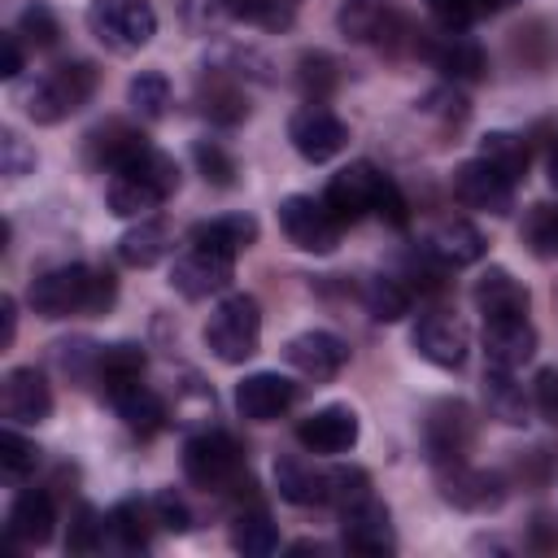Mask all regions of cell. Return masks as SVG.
<instances>
[{
	"label": "cell",
	"instance_id": "42",
	"mask_svg": "<svg viewBox=\"0 0 558 558\" xmlns=\"http://www.w3.org/2000/svg\"><path fill=\"white\" fill-rule=\"evenodd\" d=\"M371 493V475L362 466H331L327 471V506L344 510L353 501H362Z\"/></svg>",
	"mask_w": 558,
	"mask_h": 558
},
{
	"label": "cell",
	"instance_id": "5",
	"mask_svg": "<svg viewBox=\"0 0 558 558\" xmlns=\"http://www.w3.org/2000/svg\"><path fill=\"white\" fill-rule=\"evenodd\" d=\"M205 344H209V353H214L218 362H227V366L248 362V357L257 353V344H262V310H257V301L244 296V292L222 296V301L214 305L209 323H205Z\"/></svg>",
	"mask_w": 558,
	"mask_h": 558
},
{
	"label": "cell",
	"instance_id": "23",
	"mask_svg": "<svg viewBox=\"0 0 558 558\" xmlns=\"http://www.w3.org/2000/svg\"><path fill=\"white\" fill-rule=\"evenodd\" d=\"M418 248H427L445 270H458V266H475V262L484 257V235H480L466 218H440V222L423 235Z\"/></svg>",
	"mask_w": 558,
	"mask_h": 558
},
{
	"label": "cell",
	"instance_id": "36",
	"mask_svg": "<svg viewBox=\"0 0 558 558\" xmlns=\"http://www.w3.org/2000/svg\"><path fill=\"white\" fill-rule=\"evenodd\" d=\"M362 301H366V310H371V318H375V323H397V318H405V314H410L414 292H410L397 275H375V279H366Z\"/></svg>",
	"mask_w": 558,
	"mask_h": 558
},
{
	"label": "cell",
	"instance_id": "44",
	"mask_svg": "<svg viewBox=\"0 0 558 558\" xmlns=\"http://www.w3.org/2000/svg\"><path fill=\"white\" fill-rule=\"evenodd\" d=\"M17 39H26V44H35V48H52L57 44V35H61V26H57V17H52V9L48 4H31V9H22V17H17V31H13Z\"/></svg>",
	"mask_w": 558,
	"mask_h": 558
},
{
	"label": "cell",
	"instance_id": "4",
	"mask_svg": "<svg viewBox=\"0 0 558 558\" xmlns=\"http://www.w3.org/2000/svg\"><path fill=\"white\" fill-rule=\"evenodd\" d=\"M336 26L344 39L375 44L384 52H401V48L418 52V39H423V31H410V22L401 17V9L392 0H340Z\"/></svg>",
	"mask_w": 558,
	"mask_h": 558
},
{
	"label": "cell",
	"instance_id": "40",
	"mask_svg": "<svg viewBox=\"0 0 558 558\" xmlns=\"http://www.w3.org/2000/svg\"><path fill=\"white\" fill-rule=\"evenodd\" d=\"M192 161H196V170L205 174V183H214V187H235L240 166H235V157H231L218 140H196V144H192Z\"/></svg>",
	"mask_w": 558,
	"mask_h": 558
},
{
	"label": "cell",
	"instance_id": "41",
	"mask_svg": "<svg viewBox=\"0 0 558 558\" xmlns=\"http://www.w3.org/2000/svg\"><path fill=\"white\" fill-rule=\"evenodd\" d=\"M35 462H39V449H35V440H26L13 423L0 432V471L4 475H13V480H22V475H31L35 471Z\"/></svg>",
	"mask_w": 558,
	"mask_h": 558
},
{
	"label": "cell",
	"instance_id": "1",
	"mask_svg": "<svg viewBox=\"0 0 558 558\" xmlns=\"http://www.w3.org/2000/svg\"><path fill=\"white\" fill-rule=\"evenodd\" d=\"M31 310L39 318H74V314H109V305L118 301V283L109 270H92V266H52L39 279H31L26 292Z\"/></svg>",
	"mask_w": 558,
	"mask_h": 558
},
{
	"label": "cell",
	"instance_id": "18",
	"mask_svg": "<svg viewBox=\"0 0 558 558\" xmlns=\"http://www.w3.org/2000/svg\"><path fill=\"white\" fill-rule=\"evenodd\" d=\"M292 401H296V384L283 379L279 371H257L235 384V410L248 423H275Z\"/></svg>",
	"mask_w": 558,
	"mask_h": 558
},
{
	"label": "cell",
	"instance_id": "39",
	"mask_svg": "<svg viewBox=\"0 0 558 558\" xmlns=\"http://www.w3.org/2000/svg\"><path fill=\"white\" fill-rule=\"evenodd\" d=\"M126 100H131V109H135L144 122L166 118V109H170V83H166V74L140 70V74L131 78V87H126Z\"/></svg>",
	"mask_w": 558,
	"mask_h": 558
},
{
	"label": "cell",
	"instance_id": "7",
	"mask_svg": "<svg viewBox=\"0 0 558 558\" xmlns=\"http://www.w3.org/2000/svg\"><path fill=\"white\" fill-rule=\"evenodd\" d=\"M87 31L109 52H140L157 35V13L148 0H92Z\"/></svg>",
	"mask_w": 558,
	"mask_h": 558
},
{
	"label": "cell",
	"instance_id": "13",
	"mask_svg": "<svg viewBox=\"0 0 558 558\" xmlns=\"http://www.w3.org/2000/svg\"><path fill=\"white\" fill-rule=\"evenodd\" d=\"M288 140H292V148L305 157V161H331L336 153H344V144H349V126L327 109V105H305V109H296L292 113V122H288Z\"/></svg>",
	"mask_w": 558,
	"mask_h": 558
},
{
	"label": "cell",
	"instance_id": "46",
	"mask_svg": "<svg viewBox=\"0 0 558 558\" xmlns=\"http://www.w3.org/2000/svg\"><path fill=\"white\" fill-rule=\"evenodd\" d=\"M423 4H427V13H432L445 31H466V26L475 22V13H480L475 0H423Z\"/></svg>",
	"mask_w": 558,
	"mask_h": 558
},
{
	"label": "cell",
	"instance_id": "32",
	"mask_svg": "<svg viewBox=\"0 0 558 558\" xmlns=\"http://www.w3.org/2000/svg\"><path fill=\"white\" fill-rule=\"evenodd\" d=\"M484 405H488V414H493L497 423L523 427V423H527V410H532V397L523 392V384L514 379V371L488 366V375H484Z\"/></svg>",
	"mask_w": 558,
	"mask_h": 558
},
{
	"label": "cell",
	"instance_id": "31",
	"mask_svg": "<svg viewBox=\"0 0 558 558\" xmlns=\"http://www.w3.org/2000/svg\"><path fill=\"white\" fill-rule=\"evenodd\" d=\"M275 488L292 506H327V471H318L305 458H279L275 462Z\"/></svg>",
	"mask_w": 558,
	"mask_h": 558
},
{
	"label": "cell",
	"instance_id": "33",
	"mask_svg": "<svg viewBox=\"0 0 558 558\" xmlns=\"http://www.w3.org/2000/svg\"><path fill=\"white\" fill-rule=\"evenodd\" d=\"M170 248H174V235H170V227L157 222V218H140V222L118 240V257H122L126 266H135V270L157 266Z\"/></svg>",
	"mask_w": 558,
	"mask_h": 558
},
{
	"label": "cell",
	"instance_id": "43",
	"mask_svg": "<svg viewBox=\"0 0 558 558\" xmlns=\"http://www.w3.org/2000/svg\"><path fill=\"white\" fill-rule=\"evenodd\" d=\"M105 532H109V523L92 506H78L74 510V523H70V536H65V549L70 554H96L105 545Z\"/></svg>",
	"mask_w": 558,
	"mask_h": 558
},
{
	"label": "cell",
	"instance_id": "14",
	"mask_svg": "<svg viewBox=\"0 0 558 558\" xmlns=\"http://www.w3.org/2000/svg\"><path fill=\"white\" fill-rule=\"evenodd\" d=\"M440 471V497L458 510H471V514H488L506 501V484L497 471H480V466H466V462H449V466H436Z\"/></svg>",
	"mask_w": 558,
	"mask_h": 558
},
{
	"label": "cell",
	"instance_id": "12",
	"mask_svg": "<svg viewBox=\"0 0 558 558\" xmlns=\"http://www.w3.org/2000/svg\"><path fill=\"white\" fill-rule=\"evenodd\" d=\"M231 270H235V257H227V253H218V248H205V244H187V248L174 257L170 283H174L187 301H205V296H218V292L231 283Z\"/></svg>",
	"mask_w": 558,
	"mask_h": 558
},
{
	"label": "cell",
	"instance_id": "11",
	"mask_svg": "<svg viewBox=\"0 0 558 558\" xmlns=\"http://www.w3.org/2000/svg\"><path fill=\"white\" fill-rule=\"evenodd\" d=\"M340 541H344V549H353V554H371V558L392 554V549H397V532H392L388 506H384L375 493H366L362 501L344 506V510H340Z\"/></svg>",
	"mask_w": 558,
	"mask_h": 558
},
{
	"label": "cell",
	"instance_id": "37",
	"mask_svg": "<svg viewBox=\"0 0 558 558\" xmlns=\"http://www.w3.org/2000/svg\"><path fill=\"white\" fill-rule=\"evenodd\" d=\"M231 545H235L240 554H248V558H266V554L279 549V532H275L270 514L253 506V510H240V514H235V523H231Z\"/></svg>",
	"mask_w": 558,
	"mask_h": 558
},
{
	"label": "cell",
	"instance_id": "20",
	"mask_svg": "<svg viewBox=\"0 0 558 558\" xmlns=\"http://www.w3.org/2000/svg\"><path fill=\"white\" fill-rule=\"evenodd\" d=\"M484 357L497 371H519L536 357V327L523 318H484Z\"/></svg>",
	"mask_w": 558,
	"mask_h": 558
},
{
	"label": "cell",
	"instance_id": "10",
	"mask_svg": "<svg viewBox=\"0 0 558 558\" xmlns=\"http://www.w3.org/2000/svg\"><path fill=\"white\" fill-rule=\"evenodd\" d=\"M384 187H388V174H384V170H375L371 161H349L344 170L331 174L323 201H327V209H331L340 222H357V218H366V214L379 209Z\"/></svg>",
	"mask_w": 558,
	"mask_h": 558
},
{
	"label": "cell",
	"instance_id": "38",
	"mask_svg": "<svg viewBox=\"0 0 558 558\" xmlns=\"http://www.w3.org/2000/svg\"><path fill=\"white\" fill-rule=\"evenodd\" d=\"M296 87L310 105H323L336 87H340V70L327 52H301L296 57Z\"/></svg>",
	"mask_w": 558,
	"mask_h": 558
},
{
	"label": "cell",
	"instance_id": "6",
	"mask_svg": "<svg viewBox=\"0 0 558 558\" xmlns=\"http://www.w3.org/2000/svg\"><path fill=\"white\" fill-rule=\"evenodd\" d=\"M183 475L205 493H231L244 475V449L227 432H196L183 445Z\"/></svg>",
	"mask_w": 558,
	"mask_h": 558
},
{
	"label": "cell",
	"instance_id": "24",
	"mask_svg": "<svg viewBox=\"0 0 558 558\" xmlns=\"http://www.w3.org/2000/svg\"><path fill=\"white\" fill-rule=\"evenodd\" d=\"M471 301H475V310H480L484 318H523L527 305H532L527 288H523L506 266H488V270L475 279Z\"/></svg>",
	"mask_w": 558,
	"mask_h": 558
},
{
	"label": "cell",
	"instance_id": "52",
	"mask_svg": "<svg viewBox=\"0 0 558 558\" xmlns=\"http://www.w3.org/2000/svg\"><path fill=\"white\" fill-rule=\"evenodd\" d=\"M0 323H4L0 344L9 349V344H13V336H17V310H13V296H0Z\"/></svg>",
	"mask_w": 558,
	"mask_h": 558
},
{
	"label": "cell",
	"instance_id": "45",
	"mask_svg": "<svg viewBox=\"0 0 558 558\" xmlns=\"http://www.w3.org/2000/svg\"><path fill=\"white\" fill-rule=\"evenodd\" d=\"M0 170H4V179H22L35 170V153L26 148V140L17 131H0Z\"/></svg>",
	"mask_w": 558,
	"mask_h": 558
},
{
	"label": "cell",
	"instance_id": "2",
	"mask_svg": "<svg viewBox=\"0 0 558 558\" xmlns=\"http://www.w3.org/2000/svg\"><path fill=\"white\" fill-rule=\"evenodd\" d=\"M179 187V166L161 148H144L126 170L109 179V209L118 218H144Z\"/></svg>",
	"mask_w": 558,
	"mask_h": 558
},
{
	"label": "cell",
	"instance_id": "3",
	"mask_svg": "<svg viewBox=\"0 0 558 558\" xmlns=\"http://www.w3.org/2000/svg\"><path fill=\"white\" fill-rule=\"evenodd\" d=\"M96 78H100V74H96L92 61H61V65H52L48 74H39L35 87H26L22 105H26V113H31L35 122L52 126V122L78 113V109L92 100Z\"/></svg>",
	"mask_w": 558,
	"mask_h": 558
},
{
	"label": "cell",
	"instance_id": "50",
	"mask_svg": "<svg viewBox=\"0 0 558 558\" xmlns=\"http://www.w3.org/2000/svg\"><path fill=\"white\" fill-rule=\"evenodd\" d=\"M296 9H301V0H262L257 22H262V26H270V31H288V26H292V17H296Z\"/></svg>",
	"mask_w": 558,
	"mask_h": 558
},
{
	"label": "cell",
	"instance_id": "29",
	"mask_svg": "<svg viewBox=\"0 0 558 558\" xmlns=\"http://www.w3.org/2000/svg\"><path fill=\"white\" fill-rule=\"evenodd\" d=\"M144 366H148V357H144L140 344H126V340H122V344H100V349H96V371H92V379L100 384L105 397H113V392L140 384V379H144Z\"/></svg>",
	"mask_w": 558,
	"mask_h": 558
},
{
	"label": "cell",
	"instance_id": "9",
	"mask_svg": "<svg viewBox=\"0 0 558 558\" xmlns=\"http://www.w3.org/2000/svg\"><path fill=\"white\" fill-rule=\"evenodd\" d=\"M423 445H427V458L436 466L466 462V453L475 445V414H471V405L458 401V397L436 401L427 423H423Z\"/></svg>",
	"mask_w": 558,
	"mask_h": 558
},
{
	"label": "cell",
	"instance_id": "51",
	"mask_svg": "<svg viewBox=\"0 0 558 558\" xmlns=\"http://www.w3.org/2000/svg\"><path fill=\"white\" fill-rule=\"evenodd\" d=\"M22 74V44H17V35H4V44H0V78H17Z\"/></svg>",
	"mask_w": 558,
	"mask_h": 558
},
{
	"label": "cell",
	"instance_id": "48",
	"mask_svg": "<svg viewBox=\"0 0 558 558\" xmlns=\"http://www.w3.org/2000/svg\"><path fill=\"white\" fill-rule=\"evenodd\" d=\"M153 519H157V527H166V532H187V527H192V514H187L183 497H174L170 488H161V493L153 497Z\"/></svg>",
	"mask_w": 558,
	"mask_h": 558
},
{
	"label": "cell",
	"instance_id": "55",
	"mask_svg": "<svg viewBox=\"0 0 558 558\" xmlns=\"http://www.w3.org/2000/svg\"><path fill=\"white\" fill-rule=\"evenodd\" d=\"M292 554H323V545H318V541H296Z\"/></svg>",
	"mask_w": 558,
	"mask_h": 558
},
{
	"label": "cell",
	"instance_id": "15",
	"mask_svg": "<svg viewBox=\"0 0 558 558\" xmlns=\"http://www.w3.org/2000/svg\"><path fill=\"white\" fill-rule=\"evenodd\" d=\"M453 196L466 205V209H480V214H510L514 205V183L488 166L484 157H471L453 170Z\"/></svg>",
	"mask_w": 558,
	"mask_h": 558
},
{
	"label": "cell",
	"instance_id": "21",
	"mask_svg": "<svg viewBox=\"0 0 558 558\" xmlns=\"http://www.w3.org/2000/svg\"><path fill=\"white\" fill-rule=\"evenodd\" d=\"M283 357L305 375V379H336L349 362V344L336 336V331H301L288 340Z\"/></svg>",
	"mask_w": 558,
	"mask_h": 558
},
{
	"label": "cell",
	"instance_id": "56",
	"mask_svg": "<svg viewBox=\"0 0 558 558\" xmlns=\"http://www.w3.org/2000/svg\"><path fill=\"white\" fill-rule=\"evenodd\" d=\"M549 183H554V187H558V144H554V148H549Z\"/></svg>",
	"mask_w": 558,
	"mask_h": 558
},
{
	"label": "cell",
	"instance_id": "27",
	"mask_svg": "<svg viewBox=\"0 0 558 558\" xmlns=\"http://www.w3.org/2000/svg\"><path fill=\"white\" fill-rule=\"evenodd\" d=\"M52 527H57V510H52V497L44 488H26V493L13 497V506H9V541L48 545Z\"/></svg>",
	"mask_w": 558,
	"mask_h": 558
},
{
	"label": "cell",
	"instance_id": "35",
	"mask_svg": "<svg viewBox=\"0 0 558 558\" xmlns=\"http://www.w3.org/2000/svg\"><path fill=\"white\" fill-rule=\"evenodd\" d=\"M475 157H484L488 166H497L510 183H519V179L527 174V166H532L527 140L514 135V131H488V135L480 140V153H475Z\"/></svg>",
	"mask_w": 558,
	"mask_h": 558
},
{
	"label": "cell",
	"instance_id": "16",
	"mask_svg": "<svg viewBox=\"0 0 558 558\" xmlns=\"http://www.w3.org/2000/svg\"><path fill=\"white\" fill-rule=\"evenodd\" d=\"M418 57H427L449 83H480L488 70V57L475 39H466L462 31H445V35H423L418 39Z\"/></svg>",
	"mask_w": 558,
	"mask_h": 558
},
{
	"label": "cell",
	"instance_id": "28",
	"mask_svg": "<svg viewBox=\"0 0 558 558\" xmlns=\"http://www.w3.org/2000/svg\"><path fill=\"white\" fill-rule=\"evenodd\" d=\"M113 401V410H118V418H122V427L131 432V436H140V440H148V436H157L161 427H166V401L140 379V384H131V388H122V392H113L109 397Z\"/></svg>",
	"mask_w": 558,
	"mask_h": 558
},
{
	"label": "cell",
	"instance_id": "49",
	"mask_svg": "<svg viewBox=\"0 0 558 558\" xmlns=\"http://www.w3.org/2000/svg\"><path fill=\"white\" fill-rule=\"evenodd\" d=\"M532 401H536L541 418H549V423L558 427V366H545V371L536 375V384H532Z\"/></svg>",
	"mask_w": 558,
	"mask_h": 558
},
{
	"label": "cell",
	"instance_id": "54",
	"mask_svg": "<svg viewBox=\"0 0 558 558\" xmlns=\"http://www.w3.org/2000/svg\"><path fill=\"white\" fill-rule=\"evenodd\" d=\"M480 9H488V13H501V9H510V4H519V0H475Z\"/></svg>",
	"mask_w": 558,
	"mask_h": 558
},
{
	"label": "cell",
	"instance_id": "30",
	"mask_svg": "<svg viewBox=\"0 0 558 558\" xmlns=\"http://www.w3.org/2000/svg\"><path fill=\"white\" fill-rule=\"evenodd\" d=\"M257 240V218L248 214H218V218H205L192 227L187 244H205V248H218L227 257H240L244 248H253Z\"/></svg>",
	"mask_w": 558,
	"mask_h": 558
},
{
	"label": "cell",
	"instance_id": "17",
	"mask_svg": "<svg viewBox=\"0 0 558 558\" xmlns=\"http://www.w3.org/2000/svg\"><path fill=\"white\" fill-rule=\"evenodd\" d=\"M0 410L13 427H39L52 414V388L35 366H17L4 375L0 388Z\"/></svg>",
	"mask_w": 558,
	"mask_h": 558
},
{
	"label": "cell",
	"instance_id": "47",
	"mask_svg": "<svg viewBox=\"0 0 558 558\" xmlns=\"http://www.w3.org/2000/svg\"><path fill=\"white\" fill-rule=\"evenodd\" d=\"M418 109H423V113H432V118H440L445 126H458V122L466 118V100H462V96H458L453 87H440V92H427Z\"/></svg>",
	"mask_w": 558,
	"mask_h": 558
},
{
	"label": "cell",
	"instance_id": "53",
	"mask_svg": "<svg viewBox=\"0 0 558 558\" xmlns=\"http://www.w3.org/2000/svg\"><path fill=\"white\" fill-rule=\"evenodd\" d=\"M222 4V13H231V17H253L257 22V9H262V0H218Z\"/></svg>",
	"mask_w": 558,
	"mask_h": 558
},
{
	"label": "cell",
	"instance_id": "34",
	"mask_svg": "<svg viewBox=\"0 0 558 558\" xmlns=\"http://www.w3.org/2000/svg\"><path fill=\"white\" fill-rule=\"evenodd\" d=\"M105 523H109V536H113L126 554H144V549L153 545V527H157V519H153V501H135V497H126V501H118V506L105 514Z\"/></svg>",
	"mask_w": 558,
	"mask_h": 558
},
{
	"label": "cell",
	"instance_id": "19",
	"mask_svg": "<svg viewBox=\"0 0 558 558\" xmlns=\"http://www.w3.org/2000/svg\"><path fill=\"white\" fill-rule=\"evenodd\" d=\"M296 440L310 453H327V458L349 453L357 445V414L349 405H323L296 423Z\"/></svg>",
	"mask_w": 558,
	"mask_h": 558
},
{
	"label": "cell",
	"instance_id": "8",
	"mask_svg": "<svg viewBox=\"0 0 558 558\" xmlns=\"http://www.w3.org/2000/svg\"><path fill=\"white\" fill-rule=\"evenodd\" d=\"M279 227H283V235L301 248V253H336V244H340V218L327 209V201L318 196H283L279 201Z\"/></svg>",
	"mask_w": 558,
	"mask_h": 558
},
{
	"label": "cell",
	"instance_id": "26",
	"mask_svg": "<svg viewBox=\"0 0 558 558\" xmlns=\"http://www.w3.org/2000/svg\"><path fill=\"white\" fill-rule=\"evenodd\" d=\"M144 148H153L148 140H144V131H135V126H126V122H105V126H96L92 135H87V161L96 166V170H109V174H118V170H126Z\"/></svg>",
	"mask_w": 558,
	"mask_h": 558
},
{
	"label": "cell",
	"instance_id": "22",
	"mask_svg": "<svg viewBox=\"0 0 558 558\" xmlns=\"http://www.w3.org/2000/svg\"><path fill=\"white\" fill-rule=\"evenodd\" d=\"M414 340V353L432 366H445V371H458L466 362V331L462 323H453L449 314H423L410 331Z\"/></svg>",
	"mask_w": 558,
	"mask_h": 558
},
{
	"label": "cell",
	"instance_id": "25",
	"mask_svg": "<svg viewBox=\"0 0 558 558\" xmlns=\"http://www.w3.org/2000/svg\"><path fill=\"white\" fill-rule=\"evenodd\" d=\"M196 105L218 126H235V122L248 118V92L240 87L235 70H209L201 78V87H196Z\"/></svg>",
	"mask_w": 558,
	"mask_h": 558
}]
</instances>
